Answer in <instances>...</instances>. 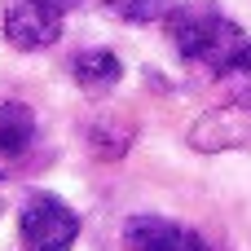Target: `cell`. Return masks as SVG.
Returning <instances> with one entry per match:
<instances>
[{"label":"cell","mask_w":251,"mask_h":251,"mask_svg":"<svg viewBox=\"0 0 251 251\" xmlns=\"http://www.w3.org/2000/svg\"><path fill=\"white\" fill-rule=\"evenodd\" d=\"M221 84H225V93H229V101L238 106V110H247L251 115V49L221 75Z\"/></svg>","instance_id":"cell-8"},{"label":"cell","mask_w":251,"mask_h":251,"mask_svg":"<svg viewBox=\"0 0 251 251\" xmlns=\"http://www.w3.org/2000/svg\"><path fill=\"white\" fill-rule=\"evenodd\" d=\"M124 243L132 251H207L194 229L163 221V216H132L124 225Z\"/></svg>","instance_id":"cell-4"},{"label":"cell","mask_w":251,"mask_h":251,"mask_svg":"<svg viewBox=\"0 0 251 251\" xmlns=\"http://www.w3.org/2000/svg\"><path fill=\"white\" fill-rule=\"evenodd\" d=\"M0 207H4V199H0Z\"/></svg>","instance_id":"cell-10"},{"label":"cell","mask_w":251,"mask_h":251,"mask_svg":"<svg viewBox=\"0 0 251 251\" xmlns=\"http://www.w3.org/2000/svg\"><path fill=\"white\" fill-rule=\"evenodd\" d=\"M106 9L132 26H146V22H168V13L176 4L172 0H106Z\"/></svg>","instance_id":"cell-7"},{"label":"cell","mask_w":251,"mask_h":251,"mask_svg":"<svg viewBox=\"0 0 251 251\" xmlns=\"http://www.w3.org/2000/svg\"><path fill=\"white\" fill-rule=\"evenodd\" d=\"M35 137V115L22 101L0 97V159H18Z\"/></svg>","instance_id":"cell-6"},{"label":"cell","mask_w":251,"mask_h":251,"mask_svg":"<svg viewBox=\"0 0 251 251\" xmlns=\"http://www.w3.org/2000/svg\"><path fill=\"white\" fill-rule=\"evenodd\" d=\"M18 238L26 251H71L79 238V216L57 194H31L18 212Z\"/></svg>","instance_id":"cell-2"},{"label":"cell","mask_w":251,"mask_h":251,"mask_svg":"<svg viewBox=\"0 0 251 251\" xmlns=\"http://www.w3.org/2000/svg\"><path fill=\"white\" fill-rule=\"evenodd\" d=\"M49 4H53V9H57V13H71V9H84V4H88V0H49Z\"/></svg>","instance_id":"cell-9"},{"label":"cell","mask_w":251,"mask_h":251,"mask_svg":"<svg viewBox=\"0 0 251 251\" xmlns=\"http://www.w3.org/2000/svg\"><path fill=\"white\" fill-rule=\"evenodd\" d=\"M119 75H124V62H119L110 49H84V53H75V62H71V79H75L84 93H110V88L119 84Z\"/></svg>","instance_id":"cell-5"},{"label":"cell","mask_w":251,"mask_h":251,"mask_svg":"<svg viewBox=\"0 0 251 251\" xmlns=\"http://www.w3.org/2000/svg\"><path fill=\"white\" fill-rule=\"evenodd\" d=\"M62 18L49 0H4V40L22 53L49 49L62 35Z\"/></svg>","instance_id":"cell-3"},{"label":"cell","mask_w":251,"mask_h":251,"mask_svg":"<svg viewBox=\"0 0 251 251\" xmlns=\"http://www.w3.org/2000/svg\"><path fill=\"white\" fill-rule=\"evenodd\" d=\"M168 40L176 49L181 62L207 71V75H225L243 53L251 49V40L243 35V26L234 18H225L216 4L199 0V4H176L168 13Z\"/></svg>","instance_id":"cell-1"}]
</instances>
